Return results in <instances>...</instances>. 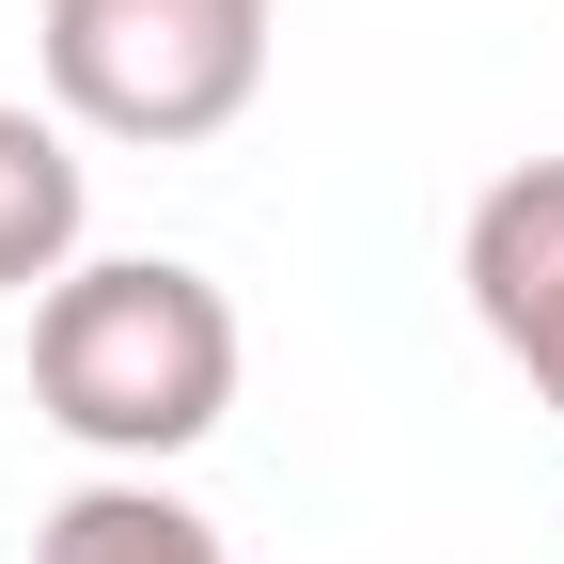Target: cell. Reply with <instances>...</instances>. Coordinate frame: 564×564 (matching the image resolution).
<instances>
[{
  "label": "cell",
  "instance_id": "cell-4",
  "mask_svg": "<svg viewBox=\"0 0 564 564\" xmlns=\"http://www.w3.org/2000/svg\"><path fill=\"white\" fill-rule=\"evenodd\" d=\"M79 220H95V173L63 110H17L0 95V299H47L63 267H79Z\"/></svg>",
  "mask_w": 564,
  "mask_h": 564
},
{
  "label": "cell",
  "instance_id": "cell-1",
  "mask_svg": "<svg viewBox=\"0 0 564 564\" xmlns=\"http://www.w3.org/2000/svg\"><path fill=\"white\" fill-rule=\"evenodd\" d=\"M236 299L188 251H79L32 299V408L110 470H173L236 408Z\"/></svg>",
  "mask_w": 564,
  "mask_h": 564
},
{
  "label": "cell",
  "instance_id": "cell-5",
  "mask_svg": "<svg viewBox=\"0 0 564 564\" xmlns=\"http://www.w3.org/2000/svg\"><path fill=\"white\" fill-rule=\"evenodd\" d=\"M32 564H236V549H220V518H188L158 470H95L79 502H47Z\"/></svg>",
  "mask_w": 564,
  "mask_h": 564
},
{
  "label": "cell",
  "instance_id": "cell-3",
  "mask_svg": "<svg viewBox=\"0 0 564 564\" xmlns=\"http://www.w3.org/2000/svg\"><path fill=\"white\" fill-rule=\"evenodd\" d=\"M455 282H470V329L533 377V408L564 423V158H518L470 188L455 220Z\"/></svg>",
  "mask_w": 564,
  "mask_h": 564
},
{
  "label": "cell",
  "instance_id": "cell-2",
  "mask_svg": "<svg viewBox=\"0 0 564 564\" xmlns=\"http://www.w3.org/2000/svg\"><path fill=\"white\" fill-rule=\"evenodd\" d=\"M267 47H282L267 0H47V17H32L47 110L95 126V141H158V158L251 126Z\"/></svg>",
  "mask_w": 564,
  "mask_h": 564
}]
</instances>
